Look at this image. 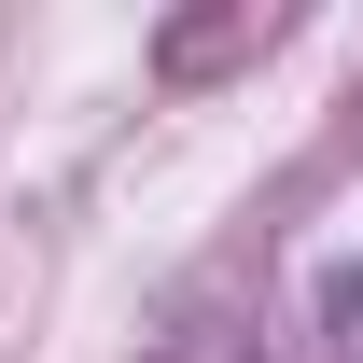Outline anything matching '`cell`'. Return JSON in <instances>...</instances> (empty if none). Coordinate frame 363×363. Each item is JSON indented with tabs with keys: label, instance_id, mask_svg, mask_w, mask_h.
I'll use <instances>...</instances> for the list:
<instances>
[{
	"label": "cell",
	"instance_id": "2",
	"mask_svg": "<svg viewBox=\"0 0 363 363\" xmlns=\"http://www.w3.org/2000/svg\"><path fill=\"white\" fill-rule=\"evenodd\" d=\"M224 43H266V14H238V28H168V70H210Z\"/></svg>",
	"mask_w": 363,
	"mask_h": 363
},
{
	"label": "cell",
	"instance_id": "1",
	"mask_svg": "<svg viewBox=\"0 0 363 363\" xmlns=\"http://www.w3.org/2000/svg\"><path fill=\"white\" fill-rule=\"evenodd\" d=\"M321 335H335V363H363V252L321 266Z\"/></svg>",
	"mask_w": 363,
	"mask_h": 363
}]
</instances>
